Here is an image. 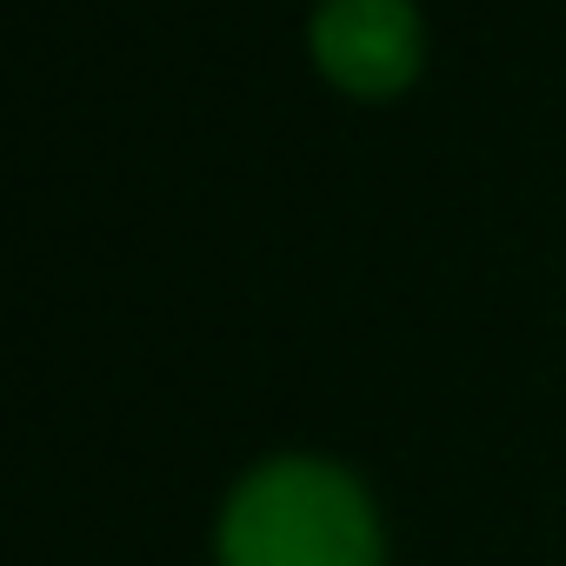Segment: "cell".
Returning <instances> with one entry per match:
<instances>
[{"label":"cell","mask_w":566,"mask_h":566,"mask_svg":"<svg viewBox=\"0 0 566 566\" xmlns=\"http://www.w3.org/2000/svg\"><path fill=\"white\" fill-rule=\"evenodd\" d=\"M220 559L227 566H380V539L360 486L340 467L273 460L233 493Z\"/></svg>","instance_id":"obj_1"},{"label":"cell","mask_w":566,"mask_h":566,"mask_svg":"<svg viewBox=\"0 0 566 566\" xmlns=\"http://www.w3.org/2000/svg\"><path fill=\"white\" fill-rule=\"evenodd\" d=\"M307 41H314V61L340 87L387 94L420 61V14L413 0H314Z\"/></svg>","instance_id":"obj_2"}]
</instances>
